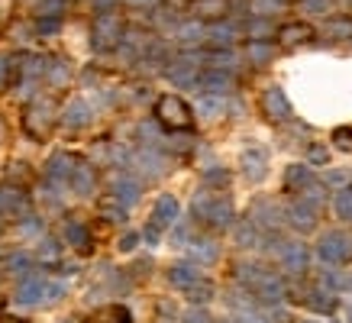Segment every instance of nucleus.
I'll list each match as a JSON object with an SVG mask.
<instances>
[{
    "label": "nucleus",
    "mask_w": 352,
    "mask_h": 323,
    "mask_svg": "<svg viewBox=\"0 0 352 323\" xmlns=\"http://www.w3.org/2000/svg\"><path fill=\"white\" fill-rule=\"evenodd\" d=\"M155 120H159V126H165L168 133H188V129H194L191 104L178 94H162L159 100H155Z\"/></svg>",
    "instance_id": "obj_1"
},
{
    "label": "nucleus",
    "mask_w": 352,
    "mask_h": 323,
    "mask_svg": "<svg viewBox=\"0 0 352 323\" xmlns=\"http://www.w3.org/2000/svg\"><path fill=\"white\" fill-rule=\"evenodd\" d=\"M85 323H133V313L126 304H104V307L87 313Z\"/></svg>",
    "instance_id": "obj_2"
},
{
    "label": "nucleus",
    "mask_w": 352,
    "mask_h": 323,
    "mask_svg": "<svg viewBox=\"0 0 352 323\" xmlns=\"http://www.w3.org/2000/svg\"><path fill=\"white\" fill-rule=\"evenodd\" d=\"M45 120H52V107L45 100H39V104H32L26 110V129H32V136H45V126H49Z\"/></svg>",
    "instance_id": "obj_3"
},
{
    "label": "nucleus",
    "mask_w": 352,
    "mask_h": 323,
    "mask_svg": "<svg viewBox=\"0 0 352 323\" xmlns=\"http://www.w3.org/2000/svg\"><path fill=\"white\" fill-rule=\"evenodd\" d=\"M333 142H336V146H342V152H352V129L340 126L336 133H333Z\"/></svg>",
    "instance_id": "obj_4"
},
{
    "label": "nucleus",
    "mask_w": 352,
    "mask_h": 323,
    "mask_svg": "<svg viewBox=\"0 0 352 323\" xmlns=\"http://www.w3.org/2000/svg\"><path fill=\"white\" fill-rule=\"evenodd\" d=\"M0 323H23L20 317H13V313H3V317H0Z\"/></svg>",
    "instance_id": "obj_5"
},
{
    "label": "nucleus",
    "mask_w": 352,
    "mask_h": 323,
    "mask_svg": "<svg viewBox=\"0 0 352 323\" xmlns=\"http://www.w3.org/2000/svg\"><path fill=\"white\" fill-rule=\"evenodd\" d=\"M3 78H7V62L0 58V85H3Z\"/></svg>",
    "instance_id": "obj_6"
}]
</instances>
